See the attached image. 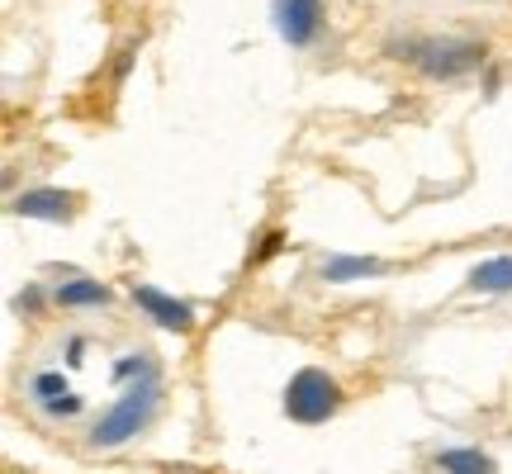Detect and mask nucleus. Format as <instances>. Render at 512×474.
Here are the masks:
<instances>
[{
  "instance_id": "15",
  "label": "nucleus",
  "mask_w": 512,
  "mask_h": 474,
  "mask_svg": "<svg viewBox=\"0 0 512 474\" xmlns=\"http://www.w3.org/2000/svg\"><path fill=\"white\" fill-rule=\"evenodd\" d=\"M19 309H38V290H34V285H29V290L19 294Z\"/></svg>"
},
{
  "instance_id": "2",
  "label": "nucleus",
  "mask_w": 512,
  "mask_h": 474,
  "mask_svg": "<svg viewBox=\"0 0 512 474\" xmlns=\"http://www.w3.org/2000/svg\"><path fill=\"white\" fill-rule=\"evenodd\" d=\"M408 57H413V67H418L422 76H437V81H456V76L475 72L479 62H484V43L479 38H422V43H413L408 48Z\"/></svg>"
},
{
  "instance_id": "12",
  "label": "nucleus",
  "mask_w": 512,
  "mask_h": 474,
  "mask_svg": "<svg viewBox=\"0 0 512 474\" xmlns=\"http://www.w3.org/2000/svg\"><path fill=\"white\" fill-rule=\"evenodd\" d=\"M114 375L119 380H143V375H152V361L147 356H124V361L114 365Z\"/></svg>"
},
{
  "instance_id": "8",
  "label": "nucleus",
  "mask_w": 512,
  "mask_h": 474,
  "mask_svg": "<svg viewBox=\"0 0 512 474\" xmlns=\"http://www.w3.org/2000/svg\"><path fill=\"white\" fill-rule=\"evenodd\" d=\"M470 290L479 294H503L512 290V256H489L470 271Z\"/></svg>"
},
{
  "instance_id": "7",
  "label": "nucleus",
  "mask_w": 512,
  "mask_h": 474,
  "mask_svg": "<svg viewBox=\"0 0 512 474\" xmlns=\"http://www.w3.org/2000/svg\"><path fill=\"white\" fill-rule=\"evenodd\" d=\"M62 309H105L110 304V290L100 280H62L53 294Z\"/></svg>"
},
{
  "instance_id": "3",
  "label": "nucleus",
  "mask_w": 512,
  "mask_h": 474,
  "mask_svg": "<svg viewBox=\"0 0 512 474\" xmlns=\"http://www.w3.org/2000/svg\"><path fill=\"white\" fill-rule=\"evenodd\" d=\"M337 408H342V389H337V380H332L328 370H318V365L299 370V375L285 384V418L304 422V427L328 422Z\"/></svg>"
},
{
  "instance_id": "5",
  "label": "nucleus",
  "mask_w": 512,
  "mask_h": 474,
  "mask_svg": "<svg viewBox=\"0 0 512 474\" xmlns=\"http://www.w3.org/2000/svg\"><path fill=\"white\" fill-rule=\"evenodd\" d=\"M133 304H138L143 313H152L166 332H190L195 328V309L181 304L176 294H162V290H152V285H138V290H133Z\"/></svg>"
},
{
  "instance_id": "9",
  "label": "nucleus",
  "mask_w": 512,
  "mask_h": 474,
  "mask_svg": "<svg viewBox=\"0 0 512 474\" xmlns=\"http://www.w3.org/2000/svg\"><path fill=\"white\" fill-rule=\"evenodd\" d=\"M437 465L446 474H494V460L484 456L479 446H451V451H441Z\"/></svg>"
},
{
  "instance_id": "11",
  "label": "nucleus",
  "mask_w": 512,
  "mask_h": 474,
  "mask_svg": "<svg viewBox=\"0 0 512 474\" xmlns=\"http://www.w3.org/2000/svg\"><path fill=\"white\" fill-rule=\"evenodd\" d=\"M34 394L43 403H53V399H62V394H67V380H62V375H53V370H43V375H34Z\"/></svg>"
},
{
  "instance_id": "6",
  "label": "nucleus",
  "mask_w": 512,
  "mask_h": 474,
  "mask_svg": "<svg viewBox=\"0 0 512 474\" xmlns=\"http://www.w3.org/2000/svg\"><path fill=\"white\" fill-rule=\"evenodd\" d=\"M15 214L19 219H43V223H72L76 214V195L67 190H29V195H19L15 200Z\"/></svg>"
},
{
  "instance_id": "1",
  "label": "nucleus",
  "mask_w": 512,
  "mask_h": 474,
  "mask_svg": "<svg viewBox=\"0 0 512 474\" xmlns=\"http://www.w3.org/2000/svg\"><path fill=\"white\" fill-rule=\"evenodd\" d=\"M152 408H157V375H143V380L128 389L124 399L105 408V418L91 427V446H119V441L138 437L152 418Z\"/></svg>"
},
{
  "instance_id": "13",
  "label": "nucleus",
  "mask_w": 512,
  "mask_h": 474,
  "mask_svg": "<svg viewBox=\"0 0 512 474\" xmlns=\"http://www.w3.org/2000/svg\"><path fill=\"white\" fill-rule=\"evenodd\" d=\"M43 408H48L53 418H76V413H81V399H76V394H62V399L43 403Z\"/></svg>"
},
{
  "instance_id": "14",
  "label": "nucleus",
  "mask_w": 512,
  "mask_h": 474,
  "mask_svg": "<svg viewBox=\"0 0 512 474\" xmlns=\"http://www.w3.org/2000/svg\"><path fill=\"white\" fill-rule=\"evenodd\" d=\"M275 252H280V233H266V237H261V247L252 252V261H271Z\"/></svg>"
},
{
  "instance_id": "4",
  "label": "nucleus",
  "mask_w": 512,
  "mask_h": 474,
  "mask_svg": "<svg viewBox=\"0 0 512 474\" xmlns=\"http://www.w3.org/2000/svg\"><path fill=\"white\" fill-rule=\"evenodd\" d=\"M275 29L290 48H309L323 29V0H275Z\"/></svg>"
},
{
  "instance_id": "10",
  "label": "nucleus",
  "mask_w": 512,
  "mask_h": 474,
  "mask_svg": "<svg viewBox=\"0 0 512 474\" xmlns=\"http://www.w3.org/2000/svg\"><path fill=\"white\" fill-rule=\"evenodd\" d=\"M375 271H380V261H375V256H332L328 266H323V280L347 285V280H361V275H375Z\"/></svg>"
}]
</instances>
